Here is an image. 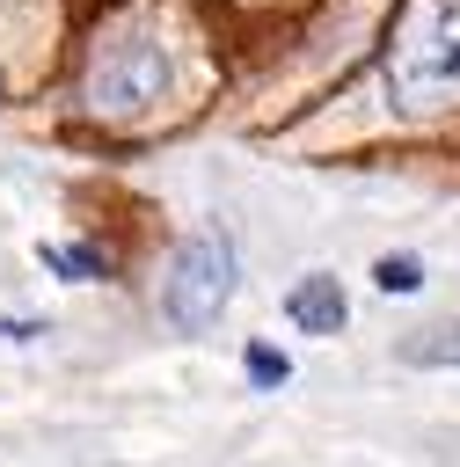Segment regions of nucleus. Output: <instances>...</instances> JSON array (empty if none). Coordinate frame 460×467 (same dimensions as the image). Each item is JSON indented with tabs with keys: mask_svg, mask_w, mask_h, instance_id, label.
Wrapping results in <instances>:
<instances>
[{
	"mask_svg": "<svg viewBox=\"0 0 460 467\" xmlns=\"http://www.w3.org/2000/svg\"><path fill=\"white\" fill-rule=\"evenodd\" d=\"M234 285H241V255H234V241H226L219 226H204V234H190V241L168 255L161 321H168L175 336H197V328H212V321L226 314Z\"/></svg>",
	"mask_w": 460,
	"mask_h": 467,
	"instance_id": "1",
	"label": "nucleus"
},
{
	"mask_svg": "<svg viewBox=\"0 0 460 467\" xmlns=\"http://www.w3.org/2000/svg\"><path fill=\"white\" fill-rule=\"evenodd\" d=\"M168 51L153 44V36H117V44H102L95 51V66H88V109L95 117H146L153 102H168Z\"/></svg>",
	"mask_w": 460,
	"mask_h": 467,
	"instance_id": "2",
	"label": "nucleus"
},
{
	"mask_svg": "<svg viewBox=\"0 0 460 467\" xmlns=\"http://www.w3.org/2000/svg\"><path fill=\"white\" fill-rule=\"evenodd\" d=\"M394 73H402V95H416V88H423V95H431V88H460V22H453V15L431 22V29L402 51Z\"/></svg>",
	"mask_w": 460,
	"mask_h": 467,
	"instance_id": "3",
	"label": "nucleus"
},
{
	"mask_svg": "<svg viewBox=\"0 0 460 467\" xmlns=\"http://www.w3.org/2000/svg\"><path fill=\"white\" fill-rule=\"evenodd\" d=\"M285 321H292V328H307V336H343V321H350V306H343V285H336L329 270L299 277V285L285 292Z\"/></svg>",
	"mask_w": 460,
	"mask_h": 467,
	"instance_id": "4",
	"label": "nucleus"
},
{
	"mask_svg": "<svg viewBox=\"0 0 460 467\" xmlns=\"http://www.w3.org/2000/svg\"><path fill=\"white\" fill-rule=\"evenodd\" d=\"M394 358H402V365H460V321H438V328L402 336Z\"/></svg>",
	"mask_w": 460,
	"mask_h": 467,
	"instance_id": "5",
	"label": "nucleus"
},
{
	"mask_svg": "<svg viewBox=\"0 0 460 467\" xmlns=\"http://www.w3.org/2000/svg\"><path fill=\"white\" fill-rule=\"evenodd\" d=\"M44 263H51L58 277H110V263H102L95 248H44Z\"/></svg>",
	"mask_w": 460,
	"mask_h": 467,
	"instance_id": "6",
	"label": "nucleus"
},
{
	"mask_svg": "<svg viewBox=\"0 0 460 467\" xmlns=\"http://www.w3.org/2000/svg\"><path fill=\"white\" fill-rule=\"evenodd\" d=\"M372 277H380V292H416V285H423V263H416V255H380Z\"/></svg>",
	"mask_w": 460,
	"mask_h": 467,
	"instance_id": "7",
	"label": "nucleus"
},
{
	"mask_svg": "<svg viewBox=\"0 0 460 467\" xmlns=\"http://www.w3.org/2000/svg\"><path fill=\"white\" fill-rule=\"evenodd\" d=\"M248 379H256V387H285V379H292L285 350H270V343H248Z\"/></svg>",
	"mask_w": 460,
	"mask_h": 467,
	"instance_id": "8",
	"label": "nucleus"
},
{
	"mask_svg": "<svg viewBox=\"0 0 460 467\" xmlns=\"http://www.w3.org/2000/svg\"><path fill=\"white\" fill-rule=\"evenodd\" d=\"M0 336H44V321H0Z\"/></svg>",
	"mask_w": 460,
	"mask_h": 467,
	"instance_id": "9",
	"label": "nucleus"
}]
</instances>
